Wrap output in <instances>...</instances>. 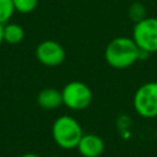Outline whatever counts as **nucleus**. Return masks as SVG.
<instances>
[{"instance_id": "nucleus-13", "label": "nucleus", "mask_w": 157, "mask_h": 157, "mask_svg": "<svg viewBox=\"0 0 157 157\" xmlns=\"http://www.w3.org/2000/svg\"><path fill=\"white\" fill-rule=\"evenodd\" d=\"M4 42V25L0 23V45Z\"/></svg>"}, {"instance_id": "nucleus-8", "label": "nucleus", "mask_w": 157, "mask_h": 157, "mask_svg": "<svg viewBox=\"0 0 157 157\" xmlns=\"http://www.w3.org/2000/svg\"><path fill=\"white\" fill-rule=\"evenodd\" d=\"M37 103L43 109H55L63 104L61 91L56 88H44L38 93Z\"/></svg>"}, {"instance_id": "nucleus-5", "label": "nucleus", "mask_w": 157, "mask_h": 157, "mask_svg": "<svg viewBox=\"0 0 157 157\" xmlns=\"http://www.w3.org/2000/svg\"><path fill=\"white\" fill-rule=\"evenodd\" d=\"M63 104L72 110L86 109L92 103V91L82 81H71L67 82L61 90Z\"/></svg>"}, {"instance_id": "nucleus-10", "label": "nucleus", "mask_w": 157, "mask_h": 157, "mask_svg": "<svg viewBox=\"0 0 157 157\" xmlns=\"http://www.w3.org/2000/svg\"><path fill=\"white\" fill-rule=\"evenodd\" d=\"M15 11L12 0H0V23L5 25L12 17Z\"/></svg>"}, {"instance_id": "nucleus-2", "label": "nucleus", "mask_w": 157, "mask_h": 157, "mask_svg": "<svg viewBox=\"0 0 157 157\" xmlns=\"http://www.w3.org/2000/svg\"><path fill=\"white\" fill-rule=\"evenodd\" d=\"M83 135L80 123L71 115H61L56 118L52 126V136L54 142L64 148H76Z\"/></svg>"}, {"instance_id": "nucleus-6", "label": "nucleus", "mask_w": 157, "mask_h": 157, "mask_svg": "<svg viewBox=\"0 0 157 157\" xmlns=\"http://www.w3.org/2000/svg\"><path fill=\"white\" fill-rule=\"evenodd\" d=\"M65 55L66 54L64 47L52 39L40 42L36 48V56L38 61L44 66H59L65 60Z\"/></svg>"}, {"instance_id": "nucleus-3", "label": "nucleus", "mask_w": 157, "mask_h": 157, "mask_svg": "<svg viewBox=\"0 0 157 157\" xmlns=\"http://www.w3.org/2000/svg\"><path fill=\"white\" fill-rule=\"evenodd\" d=\"M132 105L135 112L146 119L157 117V82L142 83L134 93Z\"/></svg>"}, {"instance_id": "nucleus-11", "label": "nucleus", "mask_w": 157, "mask_h": 157, "mask_svg": "<svg viewBox=\"0 0 157 157\" xmlns=\"http://www.w3.org/2000/svg\"><path fill=\"white\" fill-rule=\"evenodd\" d=\"M12 2L15 6V10L21 13L32 12L38 5V0H12Z\"/></svg>"}, {"instance_id": "nucleus-12", "label": "nucleus", "mask_w": 157, "mask_h": 157, "mask_svg": "<svg viewBox=\"0 0 157 157\" xmlns=\"http://www.w3.org/2000/svg\"><path fill=\"white\" fill-rule=\"evenodd\" d=\"M128 12H129L130 18H131L134 22H139L140 20H142V18L146 17V16H145V13H146L145 7H144L140 2H134V4L129 7Z\"/></svg>"}, {"instance_id": "nucleus-1", "label": "nucleus", "mask_w": 157, "mask_h": 157, "mask_svg": "<svg viewBox=\"0 0 157 157\" xmlns=\"http://www.w3.org/2000/svg\"><path fill=\"white\" fill-rule=\"evenodd\" d=\"M104 59L114 69H126L140 60V49L132 38L117 37L107 44Z\"/></svg>"}, {"instance_id": "nucleus-4", "label": "nucleus", "mask_w": 157, "mask_h": 157, "mask_svg": "<svg viewBox=\"0 0 157 157\" xmlns=\"http://www.w3.org/2000/svg\"><path fill=\"white\" fill-rule=\"evenodd\" d=\"M131 38L140 50L148 54L157 53V17L147 16L135 22Z\"/></svg>"}, {"instance_id": "nucleus-15", "label": "nucleus", "mask_w": 157, "mask_h": 157, "mask_svg": "<svg viewBox=\"0 0 157 157\" xmlns=\"http://www.w3.org/2000/svg\"><path fill=\"white\" fill-rule=\"evenodd\" d=\"M50 157H60V156H55V155H54V156H50Z\"/></svg>"}, {"instance_id": "nucleus-9", "label": "nucleus", "mask_w": 157, "mask_h": 157, "mask_svg": "<svg viewBox=\"0 0 157 157\" xmlns=\"http://www.w3.org/2000/svg\"><path fill=\"white\" fill-rule=\"evenodd\" d=\"M25 38V29L17 23L4 25V42L9 44H17Z\"/></svg>"}, {"instance_id": "nucleus-7", "label": "nucleus", "mask_w": 157, "mask_h": 157, "mask_svg": "<svg viewBox=\"0 0 157 157\" xmlns=\"http://www.w3.org/2000/svg\"><path fill=\"white\" fill-rule=\"evenodd\" d=\"M76 148L82 157H101L104 152L105 145L101 136L88 132L82 135Z\"/></svg>"}, {"instance_id": "nucleus-14", "label": "nucleus", "mask_w": 157, "mask_h": 157, "mask_svg": "<svg viewBox=\"0 0 157 157\" xmlns=\"http://www.w3.org/2000/svg\"><path fill=\"white\" fill-rule=\"evenodd\" d=\"M21 157H40V156H38L37 153H33V152H28V153H25V155H22Z\"/></svg>"}]
</instances>
